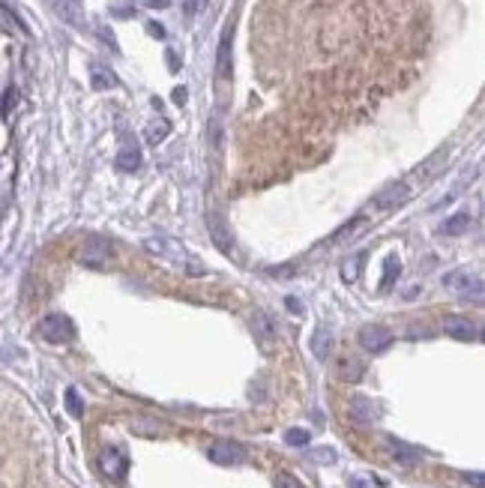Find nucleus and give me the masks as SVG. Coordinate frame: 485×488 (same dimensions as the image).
Segmentation results:
<instances>
[{"instance_id":"1","label":"nucleus","mask_w":485,"mask_h":488,"mask_svg":"<svg viewBox=\"0 0 485 488\" xmlns=\"http://www.w3.org/2000/svg\"><path fill=\"white\" fill-rule=\"evenodd\" d=\"M81 264L84 267H93V270H102L111 264V258H114V246H111V240H105V237H99V234H93V237H87L84 240V246H81Z\"/></svg>"},{"instance_id":"2","label":"nucleus","mask_w":485,"mask_h":488,"mask_svg":"<svg viewBox=\"0 0 485 488\" xmlns=\"http://www.w3.org/2000/svg\"><path fill=\"white\" fill-rule=\"evenodd\" d=\"M39 336L45 341H51V345H63V341H69L72 336H75V327H72V321L66 318V315H45V318L39 321Z\"/></svg>"},{"instance_id":"3","label":"nucleus","mask_w":485,"mask_h":488,"mask_svg":"<svg viewBox=\"0 0 485 488\" xmlns=\"http://www.w3.org/2000/svg\"><path fill=\"white\" fill-rule=\"evenodd\" d=\"M444 285L453 288V291H458V294H464V297L473 294V300H479V297H482V279L473 276L470 270H453V273H446Z\"/></svg>"},{"instance_id":"4","label":"nucleus","mask_w":485,"mask_h":488,"mask_svg":"<svg viewBox=\"0 0 485 488\" xmlns=\"http://www.w3.org/2000/svg\"><path fill=\"white\" fill-rule=\"evenodd\" d=\"M147 252H153L156 258H168V261H174V264H189V252L180 246V243H174V240H168V237H150L147 243Z\"/></svg>"},{"instance_id":"5","label":"nucleus","mask_w":485,"mask_h":488,"mask_svg":"<svg viewBox=\"0 0 485 488\" xmlns=\"http://www.w3.org/2000/svg\"><path fill=\"white\" fill-rule=\"evenodd\" d=\"M404 201H410V186L408 183H392V186H386L383 192H377L374 195V201L372 207L374 210H395V207H401Z\"/></svg>"},{"instance_id":"6","label":"nucleus","mask_w":485,"mask_h":488,"mask_svg":"<svg viewBox=\"0 0 485 488\" xmlns=\"http://www.w3.org/2000/svg\"><path fill=\"white\" fill-rule=\"evenodd\" d=\"M359 345L365 350H372V354H381V350L392 345V332L381 327V323H368V327L359 330Z\"/></svg>"},{"instance_id":"7","label":"nucleus","mask_w":485,"mask_h":488,"mask_svg":"<svg viewBox=\"0 0 485 488\" xmlns=\"http://www.w3.org/2000/svg\"><path fill=\"white\" fill-rule=\"evenodd\" d=\"M210 458L216 464H242L246 462V449H242L240 444H234V440H216V444L210 447Z\"/></svg>"},{"instance_id":"8","label":"nucleus","mask_w":485,"mask_h":488,"mask_svg":"<svg viewBox=\"0 0 485 488\" xmlns=\"http://www.w3.org/2000/svg\"><path fill=\"white\" fill-rule=\"evenodd\" d=\"M444 330H446V336H453V339H462V341H473L479 332H476V327L467 318H462V315H449V318L444 321Z\"/></svg>"},{"instance_id":"9","label":"nucleus","mask_w":485,"mask_h":488,"mask_svg":"<svg viewBox=\"0 0 485 488\" xmlns=\"http://www.w3.org/2000/svg\"><path fill=\"white\" fill-rule=\"evenodd\" d=\"M102 471L108 476H114V480H123L126 471H129V462H126V456L117 447H108L102 453Z\"/></svg>"},{"instance_id":"10","label":"nucleus","mask_w":485,"mask_h":488,"mask_svg":"<svg viewBox=\"0 0 485 488\" xmlns=\"http://www.w3.org/2000/svg\"><path fill=\"white\" fill-rule=\"evenodd\" d=\"M350 420L356 422V426H372L377 420V408L372 399H365V395H356L354 402H350Z\"/></svg>"},{"instance_id":"11","label":"nucleus","mask_w":485,"mask_h":488,"mask_svg":"<svg viewBox=\"0 0 485 488\" xmlns=\"http://www.w3.org/2000/svg\"><path fill=\"white\" fill-rule=\"evenodd\" d=\"M251 327H255V336L260 339V345H264V348L273 345V339H276V323H273V318H269L267 312H255V318H251Z\"/></svg>"},{"instance_id":"12","label":"nucleus","mask_w":485,"mask_h":488,"mask_svg":"<svg viewBox=\"0 0 485 488\" xmlns=\"http://www.w3.org/2000/svg\"><path fill=\"white\" fill-rule=\"evenodd\" d=\"M216 75L228 78L231 75V24L225 27L222 42H219V57H216Z\"/></svg>"},{"instance_id":"13","label":"nucleus","mask_w":485,"mask_h":488,"mask_svg":"<svg viewBox=\"0 0 485 488\" xmlns=\"http://www.w3.org/2000/svg\"><path fill=\"white\" fill-rule=\"evenodd\" d=\"M57 15L72 27L84 24V9H81V0H57Z\"/></svg>"},{"instance_id":"14","label":"nucleus","mask_w":485,"mask_h":488,"mask_svg":"<svg viewBox=\"0 0 485 488\" xmlns=\"http://www.w3.org/2000/svg\"><path fill=\"white\" fill-rule=\"evenodd\" d=\"M207 225H210V237H213V243L216 246H219L222 252H231L234 249V240H231V231L225 228V222L219 219V216H210V219H207Z\"/></svg>"},{"instance_id":"15","label":"nucleus","mask_w":485,"mask_h":488,"mask_svg":"<svg viewBox=\"0 0 485 488\" xmlns=\"http://www.w3.org/2000/svg\"><path fill=\"white\" fill-rule=\"evenodd\" d=\"M117 168L120 171H138L141 168V150L135 147V144H123L120 153H117Z\"/></svg>"},{"instance_id":"16","label":"nucleus","mask_w":485,"mask_h":488,"mask_svg":"<svg viewBox=\"0 0 485 488\" xmlns=\"http://www.w3.org/2000/svg\"><path fill=\"white\" fill-rule=\"evenodd\" d=\"M470 216L467 213H458L453 216V219H446L444 225H440V234H449V237H458V234H464V231H470Z\"/></svg>"},{"instance_id":"17","label":"nucleus","mask_w":485,"mask_h":488,"mask_svg":"<svg viewBox=\"0 0 485 488\" xmlns=\"http://www.w3.org/2000/svg\"><path fill=\"white\" fill-rule=\"evenodd\" d=\"M390 447H392V453H395V458H399L401 464H417L419 458H422L419 449H413V447H408V444H401V440H392V438H390Z\"/></svg>"},{"instance_id":"18","label":"nucleus","mask_w":485,"mask_h":488,"mask_svg":"<svg viewBox=\"0 0 485 488\" xmlns=\"http://www.w3.org/2000/svg\"><path fill=\"white\" fill-rule=\"evenodd\" d=\"M90 75H93V90L114 87V72H108L102 63H93V66H90Z\"/></svg>"},{"instance_id":"19","label":"nucleus","mask_w":485,"mask_h":488,"mask_svg":"<svg viewBox=\"0 0 485 488\" xmlns=\"http://www.w3.org/2000/svg\"><path fill=\"white\" fill-rule=\"evenodd\" d=\"M168 132H171V123H168V120H153V123L147 126V132H144V135H147V141H150V144H159V141H165V138H168Z\"/></svg>"},{"instance_id":"20","label":"nucleus","mask_w":485,"mask_h":488,"mask_svg":"<svg viewBox=\"0 0 485 488\" xmlns=\"http://www.w3.org/2000/svg\"><path fill=\"white\" fill-rule=\"evenodd\" d=\"M399 273H401V261L395 255H390L383 261V282H381V288H390L395 279H399Z\"/></svg>"},{"instance_id":"21","label":"nucleus","mask_w":485,"mask_h":488,"mask_svg":"<svg viewBox=\"0 0 485 488\" xmlns=\"http://www.w3.org/2000/svg\"><path fill=\"white\" fill-rule=\"evenodd\" d=\"M339 375L345 377V381H359V375H363V366H359L354 357H345V359L339 363Z\"/></svg>"},{"instance_id":"22","label":"nucleus","mask_w":485,"mask_h":488,"mask_svg":"<svg viewBox=\"0 0 485 488\" xmlns=\"http://www.w3.org/2000/svg\"><path fill=\"white\" fill-rule=\"evenodd\" d=\"M312 440V435L305 429H291V431H285V444L287 447H305Z\"/></svg>"},{"instance_id":"23","label":"nucleus","mask_w":485,"mask_h":488,"mask_svg":"<svg viewBox=\"0 0 485 488\" xmlns=\"http://www.w3.org/2000/svg\"><path fill=\"white\" fill-rule=\"evenodd\" d=\"M327 348H330V332L327 330H318V332H314V339H312L314 357H323V354H327Z\"/></svg>"},{"instance_id":"24","label":"nucleus","mask_w":485,"mask_h":488,"mask_svg":"<svg viewBox=\"0 0 485 488\" xmlns=\"http://www.w3.org/2000/svg\"><path fill=\"white\" fill-rule=\"evenodd\" d=\"M276 488H303V482L296 480V476H291V473H278L276 476Z\"/></svg>"},{"instance_id":"25","label":"nucleus","mask_w":485,"mask_h":488,"mask_svg":"<svg viewBox=\"0 0 485 488\" xmlns=\"http://www.w3.org/2000/svg\"><path fill=\"white\" fill-rule=\"evenodd\" d=\"M132 429L141 431V435H156V431H159V426H150V420H135Z\"/></svg>"},{"instance_id":"26","label":"nucleus","mask_w":485,"mask_h":488,"mask_svg":"<svg viewBox=\"0 0 485 488\" xmlns=\"http://www.w3.org/2000/svg\"><path fill=\"white\" fill-rule=\"evenodd\" d=\"M207 6V0H183V9H186V15H198L201 9Z\"/></svg>"},{"instance_id":"27","label":"nucleus","mask_w":485,"mask_h":488,"mask_svg":"<svg viewBox=\"0 0 485 488\" xmlns=\"http://www.w3.org/2000/svg\"><path fill=\"white\" fill-rule=\"evenodd\" d=\"M66 399H69V411L78 417V413H81V399H78V393H75V390H69V393H66Z\"/></svg>"},{"instance_id":"28","label":"nucleus","mask_w":485,"mask_h":488,"mask_svg":"<svg viewBox=\"0 0 485 488\" xmlns=\"http://www.w3.org/2000/svg\"><path fill=\"white\" fill-rule=\"evenodd\" d=\"M147 30H150V36H156V39H165V27H162V24L150 21V24H147Z\"/></svg>"},{"instance_id":"29","label":"nucleus","mask_w":485,"mask_h":488,"mask_svg":"<svg viewBox=\"0 0 485 488\" xmlns=\"http://www.w3.org/2000/svg\"><path fill=\"white\" fill-rule=\"evenodd\" d=\"M314 458H318V462H336L332 449H318V453H314Z\"/></svg>"},{"instance_id":"30","label":"nucleus","mask_w":485,"mask_h":488,"mask_svg":"<svg viewBox=\"0 0 485 488\" xmlns=\"http://www.w3.org/2000/svg\"><path fill=\"white\" fill-rule=\"evenodd\" d=\"M287 309H291V312H303V306H300L296 297H287Z\"/></svg>"},{"instance_id":"31","label":"nucleus","mask_w":485,"mask_h":488,"mask_svg":"<svg viewBox=\"0 0 485 488\" xmlns=\"http://www.w3.org/2000/svg\"><path fill=\"white\" fill-rule=\"evenodd\" d=\"M174 99H177L180 105H183V102H186V90H180V87H177V90H174Z\"/></svg>"},{"instance_id":"32","label":"nucleus","mask_w":485,"mask_h":488,"mask_svg":"<svg viewBox=\"0 0 485 488\" xmlns=\"http://www.w3.org/2000/svg\"><path fill=\"white\" fill-rule=\"evenodd\" d=\"M144 3H150V6H168L171 0H144Z\"/></svg>"},{"instance_id":"33","label":"nucleus","mask_w":485,"mask_h":488,"mask_svg":"<svg viewBox=\"0 0 485 488\" xmlns=\"http://www.w3.org/2000/svg\"><path fill=\"white\" fill-rule=\"evenodd\" d=\"M354 485H356V488H365V482H363V480H356Z\"/></svg>"}]
</instances>
